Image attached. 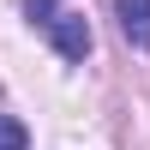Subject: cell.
<instances>
[{
    "label": "cell",
    "mask_w": 150,
    "mask_h": 150,
    "mask_svg": "<svg viewBox=\"0 0 150 150\" xmlns=\"http://www.w3.org/2000/svg\"><path fill=\"white\" fill-rule=\"evenodd\" d=\"M48 42H54L60 60H84L90 54V24H84L78 12H60V18L48 24Z\"/></svg>",
    "instance_id": "obj_1"
},
{
    "label": "cell",
    "mask_w": 150,
    "mask_h": 150,
    "mask_svg": "<svg viewBox=\"0 0 150 150\" xmlns=\"http://www.w3.org/2000/svg\"><path fill=\"white\" fill-rule=\"evenodd\" d=\"M114 18L132 48H150V0H114Z\"/></svg>",
    "instance_id": "obj_2"
},
{
    "label": "cell",
    "mask_w": 150,
    "mask_h": 150,
    "mask_svg": "<svg viewBox=\"0 0 150 150\" xmlns=\"http://www.w3.org/2000/svg\"><path fill=\"white\" fill-rule=\"evenodd\" d=\"M0 150H30V132H24L12 114H0Z\"/></svg>",
    "instance_id": "obj_3"
},
{
    "label": "cell",
    "mask_w": 150,
    "mask_h": 150,
    "mask_svg": "<svg viewBox=\"0 0 150 150\" xmlns=\"http://www.w3.org/2000/svg\"><path fill=\"white\" fill-rule=\"evenodd\" d=\"M24 12H30V24H42V30H48L66 6H60V0H24Z\"/></svg>",
    "instance_id": "obj_4"
}]
</instances>
